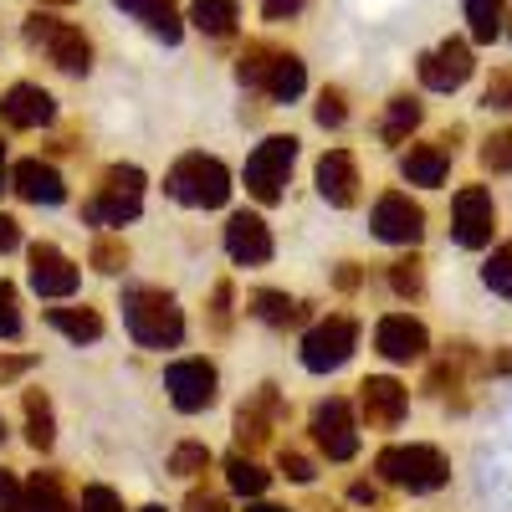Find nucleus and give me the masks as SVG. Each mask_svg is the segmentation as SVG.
Returning a JSON list of instances; mask_svg holds the SVG:
<instances>
[{
	"label": "nucleus",
	"instance_id": "6e6552de",
	"mask_svg": "<svg viewBox=\"0 0 512 512\" xmlns=\"http://www.w3.org/2000/svg\"><path fill=\"white\" fill-rule=\"evenodd\" d=\"M164 390H169V405H175V410L200 415V410L216 405V395H221V374H216V364H210V359L190 354V359H175V364L164 369Z\"/></svg>",
	"mask_w": 512,
	"mask_h": 512
},
{
	"label": "nucleus",
	"instance_id": "f3484780",
	"mask_svg": "<svg viewBox=\"0 0 512 512\" xmlns=\"http://www.w3.org/2000/svg\"><path fill=\"white\" fill-rule=\"evenodd\" d=\"M31 287L41 292V297H72L77 287H82V267L72 262V256L62 251V246H52V241H36L31 251Z\"/></svg>",
	"mask_w": 512,
	"mask_h": 512
},
{
	"label": "nucleus",
	"instance_id": "cd10ccee",
	"mask_svg": "<svg viewBox=\"0 0 512 512\" xmlns=\"http://www.w3.org/2000/svg\"><path fill=\"white\" fill-rule=\"evenodd\" d=\"M236 21H241L236 0H195V6H190V26L205 31V36H231Z\"/></svg>",
	"mask_w": 512,
	"mask_h": 512
},
{
	"label": "nucleus",
	"instance_id": "bb28decb",
	"mask_svg": "<svg viewBox=\"0 0 512 512\" xmlns=\"http://www.w3.org/2000/svg\"><path fill=\"white\" fill-rule=\"evenodd\" d=\"M26 441H31V451H52V441H57V415H52V400L41 395V390H26Z\"/></svg>",
	"mask_w": 512,
	"mask_h": 512
},
{
	"label": "nucleus",
	"instance_id": "f704fd0d",
	"mask_svg": "<svg viewBox=\"0 0 512 512\" xmlns=\"http://www.w3.org/2000/svg\"><path fill=\"white\" fill-rule=\"evenodd\" d=\"M390 287L400 297H420V287H425V262L420 256H400V262H390Z\"/></svg>",
	"mask_w": 512,
	"mask_h": 512
},
{
	"label": "nucleus",
	"instance_id": "3c124183",
	"mask_svg": "<svg viewBox=\"0 0 512 512\" xmlns=\"http://www.w3.org/2000/svg\"><path fill=\"white\" fill-rule=\"evenodd\" d=\"M349 497H354V502H369V507H374V502H379V487H374V482H354V487H349Z\"/></svg>",
	"mask_w": 512,
	"mask_h": 512
},
{
	"label": "nucleus",
	"instance_id": "a878e982",
	"mask_svg": "<svg viewBox=\"0 0 512 512\" xmlns=\"http://www.w3.org/2000/svg\"><path fill=\"white\" fill-rule=\"evenodd\" d=\"M251 313L262 318L267 328H292L297 318H303V303L287 297V292H277V287H256L251 292Z\"/></svg>",
	"mask_w": 512,
	"mask_h": 512
},
{
	"label": "nucleus",
	"instance_id": "9d476101",
	"mask_svg": "<svg viewBox=\"0 0 512 512\" xmlns=\"http://www.w3.org/2000/svg\"><path fill=\"white\" fill-rule=\"evenodd\" d=\"M497 231V200L487 185H461L456 200H451V241L466 246V251H477L487 246Z\"/></svg>",
	"mask_w": 512,
	"mask_h": 512
},
{
	"label": "nucleus",
	"instance_id": "c03bdc74",
	"mask_svg": "<svg viewBox=\"0 0 512 512\" xmlns=\"http://www.w3.org/2000/svg\"><path fill=\"white\" fill-rule=\"evenodd\" d=\"M482 103H487V108H502V113H512V72H492L487 93H482Z\"/></svg>",
	"mask_w": 512,
	"mask_h": 512
},
{
	"label": "nucleus",
	"instance_id": "7c9ffc66",
	"mask_svg": "<svg viewBox=\"0 0 512 512\" xmlns=\"http://www.w3.org/2000/svg\"><path fill=\"white\" fill-rule=\"evenodd\" d=\"M26 492H31V502H36V512H82L77 502H67V492H62V482H57V472H36V477L26 482Z\"/></svg>",
	"mask_w": 512,
	"mask_h": 512
},
{
	"label": "nucleus",
	"instance_id": "9b49d317",
	"mask_svg": "<svg viewBox=\"0 0 512 512\" xmlns=\"http://www.w3.org/2000/svg\"><path fill=\"white\" fill-rule=\"evenodd\" d=\"M415 72H420V88H431V93H456V88H466V77L477 72V57H472V47H466V41L446 36L441 47H431V52L415 62Z\"/></svg>",
	"mask_w": 512,
	"mask_h": 512
},
{
	"label": "nucleus",
	"instance_id": "49530a36",
	"mask_svg": "<svg viewBox=\"0 0 512 512\" xmlns=\"http://www.w3.org/2000/svg\"><path fill=\"white\" fill-rule=\"evenodd\" d=\"M31 364H36L31 354H0V384H11V379H21V374H26Z\"/></svg>",
	"mask_w": 512,
	"mask_h": 512
},
{
	"label": "nucleus",
	"instance_id": "79ce46f5",
	"mask_svg": "<svg viewBox=\"0 0 512 512\" xmlns=\"http://www.w3.org/2000/svg\"><path fill=\"white\" fill-rule=\"evenodd\" d=\"M0 512H36L31 492H26L11 472H0Z\"/></svg>",
	"mask_w": 512,
	"mask_h": 512
},
{
	"label": "nucleus",
	"instance_id": "0eeeda50",
	"mask_svg": "<svg viewBox=\"0 0 512 512\" xmlns=\"http://www.w3.org/2000/svg\"><path fill=\"white\" fill-rule=\"evenodd\" d=\"M354 349H359V323L349 313H328L303 333V369L333 374V369H344L354 359Z\"/></svg>",
	"mask_w": 512,
	"mask_h": 512
},
{
	"label": "nucleus",
	"instance_id": "4be33fe9",
	"mask_svg": "<svg viewBox=\"0 0 512 512\" xmlns=\"http://www.w3.org/2000/svg\"><path fill=\"white\" fill-rule=\"evenodd\" d=\"M113 6H118L123 16H134L149 36H159L164 47H175V41L185 36V16H180L175 0H113Z\"/></svg>",
	"mask_w": 512,
	"mask_h": 512
},
{
	"label": "nucleus",
	"instance_id": "e433bc0d",
	"mask_svg": "<svg viewBox=\"0 0 512 512\" xmlns=\"http://www.w3.org/2000/svg\"><path fill=\"white\" fill-rule=\"evenodd\" d=\"M482 169H492V175H507V169H512V128H497V134H487V144H482Z\"/></svg>",
	"mask_w": 512,
	"mask_h": 512
},
{
	"label": "nucleus",
	"instance_id": "4d7b16f0",
	"mask_svg": "<svg viewBox=\"0 0 512 512\" xmlns=\"http://www.w3.org/2000/svg\"><path fill=\"white\" fill-rule=\"evenodd\" d=\"M502 36H507V41H512V16H507V31H502Z\"/></svg>",
	"mask_w": 512,
	"mask_h": 512
},
{
	"label": "nucleus",
	"instance_id": "f257e3e1",
	"mask_svg": "<svg viewBox=\"0 0 512 512\" xmlns=\"http://www.w3.org/2000/svg\"><path fill=\"white\" fill-rule=\"evenodd\" d=\"M123 328L139 349H180L185 344V308L164 287H128L123 292Z\"/></svg>",
	"mask_w": 512,
	"mask_h": 512
},
{
	"label": "nucleus",
	"instance_id": "412c9836",
	"mask_svg": "<svg viewBox=\"0 0 512 512\" xmlns=\"http://www.w3.org/2000/svg\"><path fill=\"white\" fill-rule=\"evenodd\" d=\"M11 190L26 200V205H62L67 200V185L57 175V164L47 159H21L11 164Z\"/></svg>",
	"mask_w": 512,
	"mask_h": 512
},
{
	"label": "nucleus",
	"instance_id": "a18cd8bd",
	"mask_svg": "<svg viewBox=\"0 0 512 512\" xmlns=\"http://www.w3.org/2000/svg\"><path fill=\"white\" fill-rule=\"evenodd\" d=\"M303 6H308V0H262V16L277 26V21H292L297 11H303Z\"/></svg>",
	"mask_w": 512,
	"mask_h": 512
},
{
	"label": "nucleus",
	"instance_id": "37998d69",
	"mask_svg": "<svg viewBox=\"0 0 512 512\" xmlns=\"http://www.w3.org/2000/svg\"><path fill=\"white\" fill-rule=\"evenodd\" d=\"M231 303H236V287L231 282H216V292H210V323H216L221 333L231 328V313H236Z\"/></svg>",
	"mask_w": 512,
	"mask_h": 512
},
{
	"label": "nucleus",
	"instance_id": "de8ad7c7",
	"mask_svg": "<svg viewBox=\"0 0 512 512\" xmlns=\"http://www.w3.org/2000/svg\"><path fill=\"white\" fill-rule=\"evenodd\" d=\"M185 512H231V507H226V497H216V492H190V497H185Z\"/></svg>",
	"mask_w": 512,
	"mask_h": 512
},
{
	"label": "nucleus",
	"instance_id": "473e14b6",
	"mask_svg": "<svg viewBox=\"0 0 512 512\" xmlns=\"http://www.w3.org/2000/svg\"><path fill=\"white\" fill-rule=\"evenodd\" d=\"M88 262L103 272V277H118L123 267H128V241L123 236H93V251H88Z\"/></svg>",
	"mask_w": 512,
	"mask_h": 512
},
{
	"label": "nucleus",
	"instance_id": "4c0bfd02",
	"mask_svg": "<svg viewBox=\"0 0 512 512\" xmlns=\"http://www.w3.org/2000/svg\"><path fill=\"white\" fill-rule=\"evenodd\" d=\"M313 113H318L323 128H344V123H349V98H344V88H323Z\"/></svg>",
	"mask_w": 512,
	"mask_h": 512
},
{
	"label": "nucleus",
	"instance_id": "ddd939ff",
	"mask_svg": "<svg viewBox=\"0 0 512 512\" xmlns=\"http://www.w3.org/2000/svg\"><path fill=\"white\" fill-rule=\"evenodd\" d=\"M282 415H287V405H282V395H277V384H262L256 395H246V405L236 410V451H262L267 441H272V431L282 425Z\"/></svg>",
	"mask_w": 512,
	"mask_h": 512
},
{
	"label": "nucleus",
	"instance_id": "5701e85b",
	"mask_svg": "<svg viewBox=\"0 0 512 512\" xmlns=\"http://www.w3.org/2000/svg\"><path fill=\"white\" fill-rule=\"evenodd\" d=\"M303 88H308L303 57H297V52H277V62H272V72L262 82V98L267 103H297V98H303Z\"/></svg>",
	"mask_w": 512,
	"mask_h": 512
},
{
	"label": "nucleus",
	"instance_id": "39448f33",
	"mask_svg": "<svg viewBox=\"0 0 512 512\" xmlns=\"http://www.w3.org/2000/svg\"><path fill=\"white\" fill-rule=\"evenodd\" d=\"M21 36H26V47L47 52V62L62 67L67 77L93 72V41L82 36V26H67V21H57V16H47V11H31L26 26H21Z\"/></svg>",
	"mask_w": 512,
	"mask_h": 512
},
{
	"label": "nucleus",
	"instance_id": "ea45409f",
	"mask_svg": "<svg viewBox=\"0 0 512 512\" xmlns=\"http://www.w3.org/2000/svg\"><path fill=\"white\" fill-rule=\"evenodd\" d=\"M0 338H21V292L0 282Z\"/></svg>",
	"mask_w": 512,
	"mask_h": 512
},
{
	"label": "nucleus",
	"instance_id": "864d4df0",
	"mask_svg": "<svg viewBox=\"0 0 512 512\" xmlns=\"http://www.w3.org/2000/svg\"><path fill=\"white\" fill-rule=\"evenodd\" d=\"M0 190H11V164H6V144H0Z\"/></svg>",
	"mask_w": 512,
	"mask_h": 512
},
{
	"label": "nucleus",
	"instance_id": "f03ea898",
	"mask_svg": "<svg viewBox=\"0 0 512 512\" xmlns=\"http://www.w3.org/2000/svg\"><path fill=\"white\" fill-rule=\"evenodd\" d=\"M164 195H175L190 210H221L231 200V169L216 154H180L164 175Z\"/></svg>",
	"mask_w": 512,
	"mask_h": 512
},
{
	"label": "nucleus",
	"instance_id": "20e7f679",
	"mask_svg": "<svg viewBox=\"0 0 512 512\" xmlns=\"http://www.w3.org/2000/svg\"><path fill=\"white\" fill-rule=\"evenodd\" d=\"M374 466H379V477L384 482H395V487H405V492H415V497H425V492H441L446 482H451V461H446V451H436V446H384L379 456H374Z\"/></svg>",
	"mask_w": 512,
	"mask_h": 512
},
{
	"label": "nucleus",
	"instance_id": "7ed1b4c3",
	"mask_svg": "<svg viewBox=\"0 0 512 512\" xmlns=\"http://www.w3.org/2000/svg\"><path fill=\"white\" fill-rule=\"evenodd\" d=\"M144 210V169L139 164H108L98 190L82 200L88 226H128Z\"/></svg>",
	"mask_w": 512,
	"mask_h": 512
},
{
	"label": "nucleus",
	"instance_id": "c85d7f7f",
	"mask_svg": "<svg viewBox=\"0 0 512 512\" xmlns=\"http://www.w3.org/2000/svg\"><path fill=\"white\" fill-rule=\"evenodd\" d=\"M415 128H420V103H415L410 93L390 98V108H384V123H379V139H384V144H405Z\"/></svg>",
	"mask_w": 512,
	"mask_h": 512
},
{
	"label": "nucleus",
	"instance_id": "423d86ee",
	"mask_svg": "<svg viewBox=\"0 0 512 512\" xmlns=\"http://www.w3.org/2000/svg\"><path fill=\"white\" fill-rule=\"evenodd\" d=\"M292 164H297V139L292 134H272L262 139L251 154H246V169H241V185L256 205H277L287 195V180H292Z\"/></svg>",
	"mask_w": 512,
	"mask_h": 512
},
{
	"label": "nucleus",
	"instance_id": "aec40b11",
	"mask_svg": "<svg viewBox=\"0 0 512 512\" xmlns=\"http://www.w3.org/2000/svg\"><path fill=\"white\" fill-rule=\"evenodd\" d=\"M52 118H57V98L41 82H16L0 98V123L6 128H47Z\"/></svg>",
	"mask_w": 512,
	"mask_h": 512
},
{
	"label": "nucleus",
	"instance_id": "09e8293b",
	"mask_svg": "<svg viewBox=\"0 0 512 512\" xmlns=\"http://www.w3.org/2000/svg\"><path fill=\"white\" fill-rule=\"evenodd\" d=\"M21 246V221L16 216H0V256Z\"/></svg>",
	"mask_w": 512,
	"mask_h": 512
},
{
	"label": "nucleus",
	"instance_id": "2f4dec72",
	"mask_svg": "<svg viewBox=\"0 0 512 512\" xmlns=\"http://www.w3.org/2000/svg\"><path fill=\"white\" fill-rule=\"evenodd\" d=\"M272 62H277V47H267V41H251V47L241 52V62H236V77L246 82V88L262 93V82H267Z\"/></svg>",
	"mask_w": 512,
	"mask_h": 512
},
{
	"label": "nucleus",
	"instance_id": "4468645a",
	"mask_svg": "<svg viewBox=\"0 0 512 512\" xmlns=\"http://www.w3.org/2000/svg\"><path fill=\"white\" fill-rule=\"evenodd\" d=\"M374 349L390 364H420L431 354V333H425V323L410 318V313H384L374 323Z\"/></svg>",
	"mask_w": 512,
	"mask_h": 512
},
{
	"label": "nucleus",
	"instance_id": "13d9d810",
	"mask_svg": "<svg viewBox=\"0 0 512 512\" xmlns=\"http://www.w3.org/2000/svg\"><path fill=\"white\" fill-rule=\"evenodd\" d=\"M0 441H6V420H0Z\"/></svg>",
	"mask_w": 512,
	"mask_h": 512
},
{
	"label": "nucleus",
	"instance_id": "1a4fd4ad",
	"mask_svg": "<svg viewBox=\"0 0 512 512\" xmlns=\"http://www.w3.org/2000/svg\"><path fill=\"white\" fill-rule=\"evenodd\" d=\"M308 431H313V446H318L328 461H354V456H359V420H354L349 400H338V395L318 400Z\"/></svg>",
	"mask_w": 512,
	"mask_h": 512
},
{
	"label": "nucleus",
	"instance_id": "58836bf2",
	"mask_svg": "<svg viewBox=\"0 0 512 512\" xmlns=\"http://www.w3.org/2000/svg\"><path fill=\"white\" fill-rule=\"evenodd\" d=\"M277 472H282L287 482H297V487H308V482L318 477V466H313V456H303V451L282 446V456H277Z\"/></svg>",
	"mask_w": 512,
	"mask_h": 512
},
{
	"label": "nucleus",
	"instance_id": "c756f323",
	"mask_svg": "<svg viewBox=\"0 0 512 512\" xmlns=\"http://www.w3.org/2000/svg\"><path fill=\"white\" fill-rule=\"evenodd\" d=\"M466 26L472 41H497L507 31V0H466Z\"/></svg>",
	"mask_w": 512,
	"mask_h": 512
},
{
	"label": "nucleus",
	"instance_id": "5fc2aeb1",
	"mask_svg": "<svg viewBox=\"0 0 512 512\" xmlns=\"http://www.w3.org/2000/svg\"><path fill=\"white\" fill-rule=\"evenodd\" d=\"M246 512H287V507H277V502H262V497H256V502H246Z\"/></svg>",
	"mask_w": 512,
	"mask_h": 512
},
{
	"label": "nucleus",
	"instance_id": "bf43d9fd",
	"mask_svg": "<svg viewBox=\"0 0 512 512\" xmlns=\"http://www.w3.org/2000/svg\"><path fill=\"white\" fill-rule=\"evenodd\" d=\"M144 512H164V507H144Z\"/></svg>",
	"mask_w": 512,
	"mask_h": 512
},
{
	"label": "nucleus",
	"instance_id": "a19ab883",
	"mask_svg": "<svg viewBox=\"0 0 512 512\" xmlns=\"http://www.w3.org/2000/svg\"><path fill=\"white\" fill-rule=\"evenodd\" d=\"M77 507H82V512H123V497H118L113 487H103V482H88Z\"/></svg>",
	"mask_w": 512,
	"mask_h": 512
},
{
	"label": "nucleus",
	"instance_id": "8fccbe9b",
	"mask_svg": "<svg viewBox=\"0 0 512 512\" xmlns=\"http://www.w3.org/2000/svg\"><path fill=\"white\" fill-rule=\"evenodd\" d=\"M364 282V272H359V262H344V267H338V287H344V292H354Z\"/></svg>",
	"mask_w": 512,
	"mask_h": 512
},
{
	"label": "nucleus",
	"instance_id": "2eb2a0df",
	"mask_svg": "<svg viewBox=\"0 0 512 512\" xmlns=\"http://www.w3.org/2000/svg\"><path fill=\"white\" fill-rule=\"evenodd\" d=\"M405 410H410V390H405L400 379L369 374V379L359 384V415H364L369 431H395V425L405 420Z\"/></svg>",
	"mask_w": 512,
	"mask_h": 512
},
{
	"label": "nucleus",
	"instance_id": "f8f14e48",
	"mask_svg": "<svg viewBox=\"0 0 512 512\" xmlns=\"http://www.w3.org/2000/svg\"><path fill=\"white\" fill-rule=\"evenodd\" d=\"M369 226L379 241H390V246H415L425 236V210L405 195V190H384L369 210Z\"/></svg>",
	"mask_w": 512,
	"mask_h": 512
},
{
	"label": "nucleus",
	"instance_id": "6e6d98bb",
	"mask_svg": "<svg viewBox=\"0 0 512 512\" xmlns=\"http://www.w3.org/2000/svg\"><path fill=\"white\" fill-rule=\"evenodd\" d=\"M41 6H72V0H41Z\"/></svg>",
	"mask_w": 512,
	"mask_h": 512
},
{
	"label": "nucleus",
	"instance_id": "6ab92c4d",
	"mask_svg": "<svg viewBox=\"0 0 512 512\" xmlns=\"http://www.w3.org/2000/svg\"><path fill=\"white\" fill-rule=\"evenodd\" d=\"M451 154H456V134H441L436 144H410L400 154V175L420 190H441L446 169H451Z\"/></svg>",
	"mask_w": 512,
	"mask_h": 512
},
{
	"label": "nucleus",
	"instance_id": "72a5a7b5",
	"mask_svg": "<svg viewBox=\"0 0 512 512\" xmlns=\"http://www.w3.org/2000/svg\"><path fill=\"white\" fill-rule=\"evenodd\" d=\"M169 472L175 477H205L210 472V446H200V441H185V446H175V456H169Z\"/></svg>",
	"mask_w": 512,
	"mask_h": 512
},
{
	"label": "nucleus",
	"instance_id": "a211bd4d",
	"mask_svg": "<svg viewBox=\"0 0 512 512\" xmlns=\"http://www.w3.org/2000/svg\"><path fill=\"white\" fill-rule=\"evenodd\" d=\"M313 180H318V195L328 200V205H338V210H349V205H359V159L349 154V149H328L323 159H318V169H313Z\"/></svg>",
	"mask_w": 512,
	"mask_h": 512
},
{
	"label": "nucleus",
	"instance_id": "dca6fc26",
	"mask_svg": "<svg viewBox=\"0 0 512 512\" xmlns=\"http://www.w3.org/2000/svg\"><path fill=\"white\" fill-rule=\"evenodd\" d=\"M272 226L256 216V210H231V221H226V256L236 267H267L272 262Z\"/></svg>",
	"mask_w": 512,
	"mask_h": 512
},
{
	"label": "nucleus",
	"instance_id": "393cba45",
	"mask_svg": "<svg viewBox=\"0 0 512 512\" xmlns=\"http://www.w3.org/2000/svg\"><path fill=\"white\" fill-rule=\"evenodd\" d=\"M47 323L72 338V344H98L103 338V313L98 308H47Z\"/></svg>",
	"mask_w": 512,
	"mask_h": 512
},
{
	"label": "nucleus",
	"instance_id": "603ef678",
	"mask_svg": "<svg viewBox=\"0 0 512 512\" xmlns=\"http://www.w3.org/2000/svg\"><path fill=\"white\" fill-rule=\"evenodd\" d=\"M487 374H512V349L492 354V359H487Z\"/></svg>",
	"mask_w": 512,
	"mask_h": 512
},
{
	"label": "nucleus",
	"instance_id": "c9c22d12",
	"mask_svg": "<svg viewBox=\"0 0 512 512\" xmlns=\"http://www.w3.org/2000/svg\"><path fill=\"white\" fill-rule=\"evenodd\" d=\"M482 282L497 292V297H512V246H497L482 267Z\"/></svg>",
	"mask_w": 512,
	"mask_h": 512
},
{
	"label": "nucleus",
	"instance_id": "b1692460",
	"mask_svg": "<svg viewBox=\"0 0 512 512\" xmlns=\"http://www.w3.org/2000/svg\"><path fill=\"white\" fill-rule=\"evenodd\" d=\"M267 482H272V472L256 456H246V451H231L226 456V487L236 492V497H246V502H256L267 492Z\"/></svg>",
	"mask_w": 512,
	"mask_h": 512
}]
</instances>
